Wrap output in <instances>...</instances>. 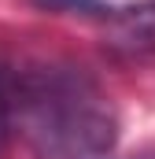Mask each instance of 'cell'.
Wrapping results in <instances>:
<instances>
[{"label":"cell","instance_id":"2","mask_svg":"<svg viewBox=\"0 0 155 159\" xmlns=\"http://www.w3.org/2000/svg\"><path fill=\"white\" fill-rule=\"evenodd\" d=\"M15 133V70L0 63V152Z\"/></svg>","mask_w":155,"mask_h":159},{"label":"cell","instance_id":"1","mask_svg":"<svg viewBox=\"0 0 155 159\" xmlns=\"http://www.w3.org/2000/svg\"><path fill=\"white\" fill-rule=\"evenodd\" d=\"M15 129L37 159H104L118 144V115L78 70H15Z\"/></svg>","mask_w":155,"mask_h":159}]
</instances>
